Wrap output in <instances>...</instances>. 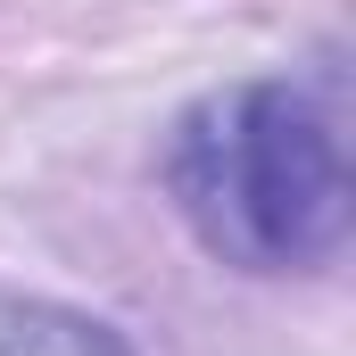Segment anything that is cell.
Returning <instances> with one entry per match:
<instances>
[{"label": "cell", "instance_id": "obj_1", "mask_svg": "<svg viewBox=\"0 0 356 356\" xmlns=\"http://www.w3.org/2000/svg\"><path fill=\"white\" fill-rule=\"evenodd\" d=\"M175 199L191 232L249 273L323 266L348 241L340 133L290 83H241L207 99L175 141Z\"/></svg>", "mask_w": 356, "mask_h": 356}, {"label": "cell", "instance_id": "obj_2", "mask_svg": "<svg viewBox=\"0 0 356 356\" xmlns=\"http://www.w3.org/2000/svg\"><path fill=\"white\" fill-rule=\"evenodd\" d=\"M0 356H124V348L83 315H17L0 323Z\"/></svg>", "mask_w": 356, "mask_h": 356}]
</instances>
